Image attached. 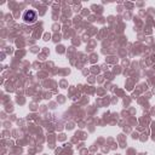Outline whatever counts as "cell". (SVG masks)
Segmentation results:
<instances>
[{"label": "cell", "instance_id": "obj_1", "mask_svg": "<svg viewBox=\"0 0 155 155\" xmlns=\"http://www.w3.org/2000/svg\"><path fill=\"white\" fill-rule=\"evenodd\" d=\"M36 20H38V15L34 10H27L23 14V21L27 24H33L36 22Z\"/></svg>", "mask_w": 155, "mask_h": 155}]
</instances>
